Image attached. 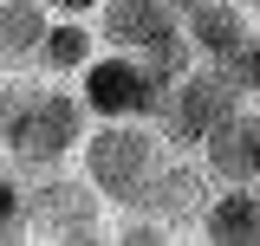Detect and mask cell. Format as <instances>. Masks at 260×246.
<instances>
[{"label": "cell", "mask_w": 260, "mask_h": 246, "mask_svg": "<svg viewBox=\"0 0 260 246\" xmlns=\"http://www.w3.org/2000/svg\"><path fill=\"white\" fill-rule=\"evenodd\" d=\"M85 169H91V188L111 194V201H143L150 182L162 169L156 130H98L91 149H85Z\"/></svg>", "instance_id": "1"}, {"label": "cell", "mask_w": 260, "mask_h": 246, "mask_svg": "<svg viewBox=\"0 0 260 246\" xmlns=\"http://www.w3.org/2000/svg\"><path fill=\"white\" fill-rule=\"evenodd\" d=\"M202 194H208V175L189 169V162H169V169H156V182H150L143 201L156 208V220H189V214L202 220V208H208Z\"/></svg>", "instance_id": "9"}, {"label": "cell", "mask_w": 260, "mask_h": 246, "mask_svg": "<svg viewBox=\"0 0 260 246\" xmlns=\"http://www.w3.org/2000/svg\"><path fill=\"white\" fill-rule=\"evenodd\" d=\"M202 149H208V169H215L221 182H260V117L234 110Z\"/></svg>", "instance_id": "5"}, {"label": "cell", "mask_w": 260, "mask_h": 246, "mask_svg": "<svg viewBox=\"0 0 260 246\" xmlns=\"http://www.w3.org/2000/svg\"><path fill=\"white\" fill-rule=\"evenodd\" d=\"M202 233L215 246H247V240H260V194L254 188H228V194H215L208 208H202Z\"/></svg>", "instance_id": "7"}, {"label": "cell", "mask_w": 260, "mask_h": 246, "mask_svg": "<svg viewBox=\"0 0 260 246\" xmlns=\"http://www.w3.org/2000/svg\"><path fill=\"white\" fill-rule=\"evenodd\" d=\"M117 240H130V246H150V240H169L156 220H130V227H117Z\"/></svg>", "instance_id": "14"}, {"label": "cell", "mask_w": 260, "mask_h": 246, "mask_svg": "<svg viewBox=\"0 0 260 246\" xmlns=\"http://www.w3.org/2000/svg\"><path fill=\"white\" fill-rule=\"evenodd\" d=\"M215 71H221L234 91L247 97V91H260V32H241L234 46H228L221 59H215Z\"/></svg>", "instance_id": "11"}, {"label": "cell", "mask_w": 260, "mask_h": 246, "mask_svg": "<svg viewBox=\"0 0 260 246\" xmlns=\"http://www.w3.org/2000/svg\"><path fill=\"white\" fill-rule=\"evenodd\" d=\"M91 201H98V188H46L32 201V214L46 227V240H98Z\"/></svg>", "instance_id": "8"}, {"label": "cell", "mask_w": 260, "mask_h": 246, "mask_svg": "<svg viewBox=\"0 0 260 246\" xmlns=\"http://www.w3.org/2000/svg\"><path fill=\"white\" fill-rule=\"evenodd\" d=\"M13 214H20V194H13V182H7V175H0V233L13 227Z\"/></svg>", "instance_id": "15"}, {"label": "cell", "mask_w": 260, "mask_h": 246, "mask_svg": "<svg viewBox=\"0 0 260 246\" xmlns=\"http://www.w3.org/2000/svg\"><path fill=\"white\" fill-rule=\"evenodd\" d=\"M39 39H46L39 7H26V0L0 7V52H39Z\"/></svg>", "instance_id": "12"}, {"label": "cell", "mask_w": 260, "mask_h": 246, "mask_svg": "<svg viewBox=\"0 0 260 246\" xmlns=\"http://www.w3.org/2000/svg\"><path fill=\"white\" fill-rule=\"evenodd\" d=\"M46 7H65V13H91L98 0H46Z\"/></svg>", "instance_id": "16"}, {"label": "cell", "mask_w": 260, "mask_h": 246, "mask_svg": "<svg viewBox=\"0 0 260 246\" xmlns=\"http://www.w3.org/2000/svg\"><path fill=\"white\" fill-rule=\"evenodd\" d=\"M182 32L195 39V52H215V59H221L228 46L247 32V20H241L228 0H195V7H189V26H182Z\"/></svg>", "instance_id": "10"}, {"label": "cell", "mask_w": 260, "mask_h": 246, "mask_svg": "<svg viewBox=\"0 0 260 246\" xmlns=\"http://www.w3.org/2000/svg\"><path fill=\"white\" fill-rule=\"evenodd\" d=\"M162 91L169 85L150 65H137V59H104L85 78V104L98 117H150V110H162Z\"/></svg>", "instance_id": "4"}, {"label": "cell", "mask_w": 260, "mask_h": 246, "mask_svg": "<svg viewBox=\"0 0 260 246\" xmlns=\"http://www.w3.org/2000/svg\"><path fill=\"white\" fill-rule=\"evenodd\" d=\"M182 7H195V0H182Z\"/></svg>", "instance_id": "17"}, {"label": "cell", "mask_w": 260, "mask_h": 246, "mask_svg": "<svg viewBox=\"0 0 260 246\" xmlns=\"http://www.w3.org/2000/svg\"><path fill=\"white\" fill-rule=\"evenodd\" d=\"M241 110V91L228 85L221 71H182L176 91L162 97V123H169V143H208L228 117Z\"/></svg>", "instance_id": "2"}, {"label": "cell", "mask_w": 260, "mask_h": 246, "mask_svg": "<svg viewBox=\"0 0 260 246\" xmlns=\"http://www.w3.org/2000/svg\"><path fill=\"white\" fill-rule=\"evenodd\" d=\"M7 143H13L20 162H52V155H65L78 143V104L72 97H52V91L20 97V110L7 123Z\"/></svg>", "instance_id": "3"}, {"label": "cell", "mask_w": 260, "mask_h": 246, "mask_svg": "<svg viewBox=\"0 0 260 246\" xmlns=\"http://www.w3.org/2000/svg\"><path fill=\"white\" fill-rule=\"evenodd\" d=\"M39 59L52 65V71H78V65L91 59V32L85 26H52L39 39Z\"/></svg>", "instance_id": "13"}, {"label": "cell", "mask_w": 260, "mask_h": 246, "mask_svg": "<svg viewBox=\"0 0 260 246\" xmlns=\"http://www.w3.org/2000/svg\"><path fill=\"white\" fill-rule=\"evenodd\" d=\"M169 32H176V20H169L162 0H104V39L150 52L156 39H169Z\"/></svg>", "instance_id": "6"}]
</instances>
